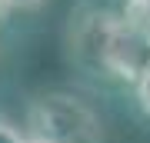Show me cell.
I'll use <instances>...</instances> for the list:
<instances>
[{
	"label": "cell",
	"instance_id": "cell-1",
	"mask_svg": "<svg viewBox=\"0 0 150 143\" xmlns=\"http://www.w3.org/2000/svg\"><path fill=\"white\" fill-rule=\"evenodd\" d=\"M33 137L47 143H103V123L77 97L47 93L30 103Z\"/></svg>",
	"mask_w": 150,
	"mask_h": 143
},
{
	"label": "cell",
	"instance_id": "cell-2",
	"mask_svg": "<svg viewBox=\"0 0 150 143\" xmlns=\"http://www.w3.org/2000/svg\"><path fill=\"white\" fill-rule=\"evenodd\" d=\"M137 100H140V110L150 117V63L140 70V77H137Z\"/></svg>",
	"mask_w": 150,
	"mask_h": 143
},
{
	"label": "cell",
	"instance_id": "cell-3",
	"mask_svg": "<svg viewBox=\"0 0 150 143\" xmlns=\"http://www.w3.org/2000/svg\"><path fill=\"white\" fill-rule=\"evenodd\" d=\"M0 143H27V137H23V133L17 130L10 120L0 117Z\"/></svg>",
	"mask_w": 150,
	"mask_h": 143
},
{
	"label": "cell",
	"instance_id": "cell-4",
	"mask_svg": "<svg viewBox=\"0 0 150 143\" xmlns=\"http://www.w3.org/2000/svg\"><path fill=\"white\" fill-rule=\"evenodd\" d=\"M10 4H20V7H30V4H40V0H10Z\"/></svg>",
	"mask_w": 150,
	"mask_h": 143
},
{
	"label": "cell",
	"instance_id": "cell-5",
	"mask_svg": "<svg viewBox=\"0 0 150 143\" xmlns=\"http://www.w3.org/2000/svg\"><path fill=\"white\" fill-rule=\"evenodd\" d=\"M27 143H47V140H40V137H30V140H27Z\"/></svg>",
	"mask_w": 150,
	"mask_h": 143
},
{
	"label": "cell",
	"instance_id": "cell-6",
	"mask_svg": "<svg viewBox=\"0 0 150 143\" xmlns=\"http://www.w3.org/2000/svg\"><path fill=\"white\" fill-rule=\"evenodd\" d=\"M7 4H10V0H0V13H4V10H7Z\"/></svg>",
	"mask_w": 150,
	"mask_h": 143
}]
</instances>
